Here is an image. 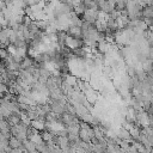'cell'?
Returning a JSON list of instances; mask_svg holds the SVG:
<instances>
[{
  "mask_svg": "<svg viewBox=\"0 0 153 153\" xmlns=\"http://www.w3.org/2000/svg\"><path fill=\"white\" fill-rule=\"evenodd\" d=\"M141 14L143 19L153 18V5H143L141 10Z\"/></svg>",
  "mask_w": 153,
  "mask_h": 153,
  "instance_id": "6da1fadb",
  "label": "cell"
}]
</instances>
